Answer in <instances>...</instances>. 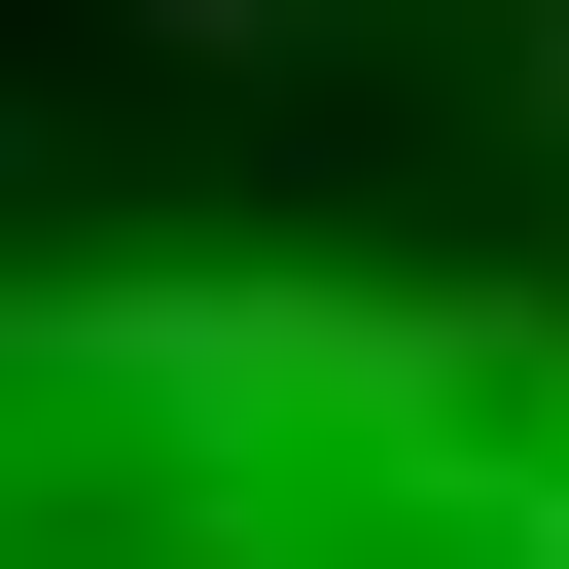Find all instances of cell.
<instances>
[{
	"label": "cell",
	"instance_id": "cell-1",
	"mask_svg": "<svg viewBox=\"0 0 569 569\" xmlns=\"http://www.w3.org/2000/svg\"><path fill=\"white\" fill-rule=\"evenodd\" d=\"M356 0H142V71H320Z\"/></svg>",
	"mask_w": 569,
	"mask_h": 569
},
{
	"label": "cell",
	"instance_id": "cell-2",
	"mask_svg": "<svg viewBox=\"0 0 569 569\" xmlns=\"http://www.w3.org/2000/svg\"><path fill=\"white\" fill-rule=\"evenodd\" d=\"M0 356H36V320H0Z\"/></svg>",
	"mask_w": 569,
	"mask_h": 569
},
{
	"label": "cell",
	"instance_id": "cell-3",
	"mask_svg": "<svg viewBox=\"0 0 569 569\" xmlns=\"http://www.w3.org/2000/svg\"><path fill=\"white\" fill-rule=\"evenodd\" d=\"M0 142H36V107H0Z\"/></svg>",
	"mask_w": 569,
	"mask_h": 569
}]
</instances>
